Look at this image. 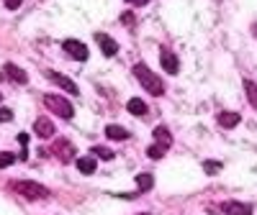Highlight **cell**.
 Returning a JSON list of instances; mask_svg holds the SVG:
<instances>
[{
	"instance_id": "obj_15",
	"label": "cell",
	"mask_w": 257,
	"mask_h": 215,
	"mask_svg": "<svg viewBox=\"0 0 257 215\" xmlns=\"http://www.w3.org/2000/svg\"><path fill=\"white\" fill-rule=\"evenodd\" d=\"M105 136H108L111 141H126L128 138V131H126V128H121V126H108V128H105Z\"/></svg>"
},
{
	"instance_id": "obj_3",
	"label": "cell",
	"mask_w": 257,
	"mask_h": 215,
	"mask_svg": "<svg viewBox=\"0 0 257 215\" xmlns=\"http://www.w3.org/2000/svg\"><path fill=\"white\" fill-rule=\"evenodd\" d=\"M44 105L49 108L52 113H57L59 118H64V120H70V118L75 116L72 102H70L67 98H62V95H47V98H44Z\"/></svg>"
},
{
	"instance_id": "obj_24",
	"label": "cell",
	"mask_w": 257,
	"mask_h": 215,
	"mask_svg": "<svg viewBox=\"0 0 257 215\" xmlns=\"http://www.w3.org/2000/svg\"><path fill=\"white\" fill-rule=\"evenodd\" d=\"M3 3H6V8H8V10H16V8L21 6V0H3Z\"/></svg>"
},
{
	"instance_id": "obj_9",
	"label": "cell",
	"mask_w": 257,
	"mask_h": 215,
	"mask_svg": "<svg viewBox=\"0 0 257 215\" xmlns=\"http://www.w3.org/2000/svg\"><path fill=\"white\" fill-rule=\"evenodd\" d=\"M34 131L39 138H52L54 136V123L49 118H36L34 120Z\"/></svg>"
},
{
	"instance_id": "obj_23",
	"label": "cell",
	"mask_w": 257,
	"mask_h": 215,
	"mask_svg": "<svg viewBox=\"0 0 257 215\" xmlns=\"http://www.w3.org/2000/svg\"><path fill=\"white\" fill-rule=\"evenodd\" d=\"M8 120H13V110L11 108H0V123H8Z\"/></svg>"
},
{
	"instance_id": "obj_17",
	"label": "cell",
	"mask_w": 257,
	"mask_h": 215,
	"mask_svg": "<svg viewBox=\"0 0 257 215\" xmlns=\"http://www.w3.org/2000/svg\"><path fill=\"white\" fill-rule=\"evenodd\" d=\"M244 92H247V100L252 102V108L257 110V84L252 80H244Z\"/></svg>"
},
{
	"instance_id": "obj_5",
	"label": "cell",
	"mask_w": 257,
	"mask_h": 215,
	"mask_svg": "<svg viewBox=\"0 0 257 215\" xmlns=\"http://www.w3.org/2000/svg\"><path fill=\"white\" fill-rule=\"evenodd\" d=\"M62 49L67 52L72 59H77V62H85V59H88V46H85L82 41H77V38H67V41L62 44Z\"/></svg>"
},
{
	"instance_id": "obj_30",
	"label": "cell",
	"mask_w": 257,
	"mask_h": 215,
	"mask_svg": "<svg viewBox=\"0 0 257 215\" xmlns=\"http://www.w3.org/2000/svg\"><path fill=\"white\" fill-rule=\"evenodd\" d=\"M0 100H3V95H0Z\"/></svg>"
},
{
	"instance_id": "obj_18",
	"label": "cell",
	"mask_w": 257,
	"mask_h": 215,
	"mask_svg": "<svg viewBox=\"0 0 257 215\" xmlns=\"http://www.w3.org/2000/svg\"><path fill=\"white\" fill-rule=\"evenodd\" d=\"M137 187H139V190H152V187H155L152 174H147V172H144V174H137Z\"/></svg>"
},
{
	"instance_id": "obj_22",
	"label": "cell",
	"mask_w": 257,
	"mask_h": 215,
	"mask_svg": "<svg viewBox=\"0 0 257 215\" xmlns=\"http://www.w3.org/2000/svg\"><path fill=\"white\" fill-rule=\"evenodd\" d=\"M13 162H16V154H8V152H3V154H0V169L11 166Z\"/></svg>"
},
{
	"instance_id": "obj_8",
	"label": "cell",
	"mask_w": 257,
	"mask_h": 215,
	"mask_svg": "<svg viewBox=\"0 0 257 215\" xmlns=\"http://www.w3.org/2000/svg\"><path fill=\"white\" fill-rule=\"evenodd\" d=\"M95 41H98V46L103 49V54L105 56H116V52H118V44L108 36V34H95Z\"/></svg>"
},
{
	"instance_id": "obj_25",
	"label": "cell",
	"mask_w": 257,
	"mask_h": 215,
	"mask_svg": "<svg viewBox=\"0 0 257 215\" xmlns=\"http://www.w3.org/2000/svg\"><path fill=\"white\" fill-rule=\"evenodd\" d=\"M121 20H123L126 26H134V16H132V13H123V16H121Z\"/></svg>"
},
{
	"instance_id": "obj_19",
	"label": "cell",
	"mask_w": 257,
	"mask_h": 215,
	"mask_svg": "<svg viewBox=\"0 0 257 215\" xmlns=\"http://www.w3.org/2000/svg\"><path fill=\"white\" fill-rule=\"evenodd\" d=\"M165 152H167V148H165L162 144H152V146L147 148V154H149V159H155V162H157V159H162V156H165Z\"/></svg>"
},
{
	"instance_id": "obj_27",
	"label": "cell",
	"mask_w": 257,
	"mask_h": 215,
	"mask_svg": "<svg viewBox=\"0 0 257 215\" xmlns=\"http://www.w3.org/2000/svg\"><path fill=\"white\" fill-rule=\"evenodd\" d=\"M252 34H254V36H257V24H254V26H252Z\"/></svg>"
},
{
	"instance_id": "obj_11",
	"label": "cell",
	"mask_w": 257,
	"mask_h": 215,
	"mask_svg": "<svg viewBox=\"0 0 257 215\" xmlns=\"http://www.w3.org/2000/svg\"><path fill=\"white\" fill-rule=\"evenodd\" d=\"M6 77L13 80V82H21V84L29 82V74L21 70V67H16V64H6Z\"/></svg>"
},
{
	"instance_id": "obj_1",
	"label": "cell",
	"mask_w": 257,
	"mask_h": 215,
	"mask_svg": "<svg viewBox=\"0 0 257 215\" xmlns=\"http://www.w3.org/2000/svg\"><path fill=\"white\" fill-rule=\"evenodd\" d=\"M134 77L139 80L142 88H144L147 92H152L155 98L165 95V82H162V77H160V74H155L152 70L147 67V64H137V67H134Z\"/></svg>"
},
{
	"instance_id": "obj_4",
	"label": "cell",
	"mask_w": 257,
	"mask_h": 215,
	"mask_svg": "<svg viewBox=\"0 0 257 215\" xmlns=\"http://www.w3.org/2000/svg\"><path fill=\"white\" fill-rule=\"evenodd\" d=\"M52 152H54V156H57V159H59L62 164H70V162L75 159V146H72L70 141H64V138L54 141Z\"/></svg>"
},
{
	"instance_id": "obj_29",
	"label": "cell",
	"mask_w": 257,
	"mask_h": 215,
	"mask_svg": "<svg viewBox=\"0 0 257 215\" xmlns=\"http://www.w3.org/2000/svg\"><path fill=\"white\" fill-rule=\"evenodd\" d=\"M139 215H149V212H139Z\"/></svg>"
},
{
	"instance_id": "obj_13",
	"label": "cell",
	"mask_w": 257,
	"mask_h": 215,
	"mask_svg": "<svg viewBox=\"0 0 257 215\" xmlns=\"http://www.w3.org/2000/svg\"><path fill=\"white\" fill-rule=\"evenodd\" d=\"M239 113H231V110H224V113H219V126H224V128H234V126H239Z\"/></svg>"
},
{
	"instance_id": "obj_6",
	"label": "cell",
	"mask_w": 257,
	"mask_h": 215,
	"mask_svg": "<svg viewBox=\"0 0 257 215\" xmlns=\"http://www.w3.org/2000/svg\"><path fill=\"white\" fill-rule=\"evenodd\" d=\"M160 64H162V70H165L167 74H178V70H180V62H178L175 52H170V49H162Z\"/></svg>"
},
{
	"instance_id": "obj_10",
	"label": "cell",
	"mask_w": 257,
	"mask_h": 215,
	"mask_svg": "<svg viewBox=\"0 0 257 215\" xmlns=\"http://www.w3.org/2000/svg\"><path fill=\"white\" fill-rule=\"evenodd\" d=\"M221 210H224L226 215H252V208H249L247 202H237V200H226V202L221 205Z\"/></svg>"
},
{
	"instance_id": "obj_14",
	"label": "cell",
	"mask_w": 257,
	"mask_h": 215,
	"mask_svg": "<svg viewBox=\"0 0 257 215\" xmlns=\"http://www.w3.org/2000/svg\"><path fill=\"white\" fill-rule=\"evenodd\" d=\"M155 144H162L165 148L173 146V136H170V131H167L165 126H157L155 128Z\"/></svg>"
},
{
	"instance_id": "obj_2",
	"label": "cell",
	"mask_w": 257,
	"mask_h": 215,
	"mask_svg": "<svg viewBox=\"0 0 257 215\" xmlns=\"http://www.w3.org/2000/svg\"><path fill=\"white\" fill-rule=\"evenodd\" d=\"M13 190L18 192L21 198H26V200H44V198H49V190H47L44 184L29 182V180H24V182H13Z\"/></svg>"
},
{
	"instance_id": "obj_12",
	"label": "cell",
	"mask_w": 257,
	"mask_h": 215,
	"mask_svg": "<svg viewBox=\"0 0 257 215\" xmlns=\"http://www.w3.org/2000/svg\"><path fill=\"white\" fill-rule=\"evenodd\" d=\"M126 110L132 113V116H147V102L142 98H132L126 102Z\"/></svg>"
},
{
	"instance_id": "obj_28",
	"label": "cell",
	"mask_w": 257,
	"mask_h": 215,
	"mask_svg": "<svg viewBox=\"0 0 257 215\" xmlns=\"http://www.w3.org/2000/svg\"><path fill=\"white\" fill-rule=\"evenodd\" d=\"M126 3H134V6H137V0H126Z\"/></svg>"
},
{
	"instance_id": "obj_20",
	"label": "cell",
	"mask_w": 257,
	"mask_h": 215,
	"mask_svg": "<svg viewBox=\"0 0 257 215\" xmlns=\"http://www.w3.org/2000/svg\"><path fill=\"white\" fill-rule=\"evenodd\" d=\"M93 154H95L98 159H105V162L113 159V152H111V148H105V146H93Z\"/></svg>"
},
{
	"instance_id": "obj_16",
	"label": "cell",
	"mask_w": 257,
	"mask_h": 215,
	"mask_svg": "<svg viewBox=\"0 0 257 215\" xmlns=\"http://www.w3.org/2000/svg\"><path fill=\"white\" fill-rule=\"evenodd\" d=\"M77 169L82 174H93L95 172V156H80L77 159Z\"/></svg>"
},
{
	"instance_id": "obj_21",
	"label": "cell",
	"mask_w": 257,
	"mask_h": 215,
	"mask_svg": "<svg viewBox=\"0 0 257 215\" xmlns=\"http://www.w3.org/2000/svg\"><path fill=\"white\" fill-rule=\"evenodd\" d=\"M203 169H206V174H219L221 164L219 162H203Z\"/></svg>"
},
{
	"instance_id": "obj_7",
	"label": "cell",
	"mask_w": 257,
	"mask_h": 215,
	"mask_svg": "<svg viewBox=\"0 0 257 215\" xmlns=\"http://www.w3.org/2000/svg\"><path fill=\"white\" fill-rule=\"evenodd\" d=\"M47 77L57 84V88H62L64 92H72V95H77V84L70 80V77H64V74H59V72H47Z\"/></svg>"
},
{
	"instance_id": "obj_26",
	"label": "cell",
	"mask_w": 257,
	"mask_h": 215,
	"mask_svg": "<svg viewBox=\"0 0 257 215\" xmlns=\"http://www.w3.org/2000/svg\"><path fill=\"white\" fill-rule=\"evenodd\" d=\"M18 144L26 146V144H29V136H26V134H18Z\"/></svg>"
}]
</instances>
